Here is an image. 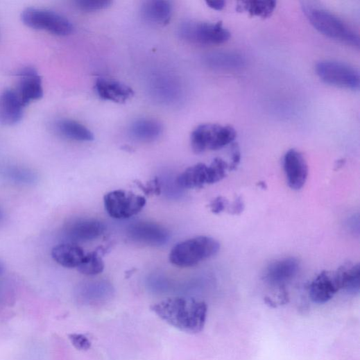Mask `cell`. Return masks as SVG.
<instances>
[{
  "mask_svg": "<svg viewBox=\"0 0 360 360\" xmlns=\"http://www.w3.org/2000/svg\"><path fill=\"white\" fill-rule=\"evenodd\" d=\"M151 308L162 320L189 334L200 332L207 322V303L191 298H169L153 305Z\"/></svg>",
  "mask_w": 360,
  "mask_h": 360,
  "instance_id": "obj_1",
  "label": "cell"
},
{
  "mask_svg": "<svg viewBox=\"0 0 360 360\" xmlns=\"http://www.w3.org/2000/svg\"><path fill=\"white\" fill-rule=\"evenodd\" d=\"M302 10L307 19L322 34L354 46H359V35L334 14L311 3H304Z\"/></svg>",
  "mask_w": 360,
  "mask_h": 360,
  "instance_id": "obj_2",
  "label": "cell"
},
{
  "mask_svg": "<svg viewBox=\"0 0 360 360\" xmlns=\"http://www.w3.org/2000/svg\"><path fill=\"white\" fill-rule=\"evenodd\" d=\"M221 249L215 239L200 236L176 244L169 255L172 264L180 268H190L215 256Z\"/></svg>",
  "mask_w": 360,
  "mask_h": 360,
  "instance_id": "obj_3",
  "label": "cell"
},
{
  "mask_svg": "<svg viewBox=\"0 0 360 360\" xmlns=\"http://www.w3.org/2000/svg\"><path fill=\"white\" fill-rule=\"evenodd\" d=\"M237 137L231 126L217 124H203L198 126L191 136L193 151L199 154L207 150L216 151L232 143Z\"/></svg>",
  "mask_w": 360,
  "mask_h": 360,
  "instance_id": "obj_4",
  "label": "cell"
},
{
  "mask_svg": "<svg viewBox=\"0 0 360 360\" xmlns=\"http://www.w3.org/2000/svg\"><path fill=\"white\" fill-rule=\"evenodd\" d=\"M21 19L27 27L58 36L69 35L74 30L72 24L66 17L44 9L26 8L22 12Z\"/></svg>",
  "mask_w": 360,
  "mask_h": 360,
  "instance_id": "obj_5",
  "label": "cell"
},
{
  "mask_svg": "<svg viewBox=\"0 0 360 360\" xmlns=\"http://www.w3.org/2000/svg\"><path fill=\"white\" fill-rule=\"evenodd\" d=\"M105 209L114 219L124 220L138 214L145 207L146 198L132 191L118 189L104 197Z\"/></svg>",
  "mask_w": 360,
  "mask_h": 360,
  "instance_id": "obj_6",
  "label": "cell"
},
{
  "mask_svg": "<svg viewBox=\"0 0 360 360\" xmlns=\"http://www.w3.org/2000/svg\"><path fill=\"white\" fill-rule=\"evenodd\" d=\"M180 34L188 42L205 45L223 44L231 37L222 22H187L181 26Z\"/></svg>",
  "mask_w": 360,
  "mask_h": 360,
  "instance_id": "obj_7",
  "label": "cell"
},
{
  "mask_svg": "<svg viewBox=\"0 0 360 360\" xmlns=\"http://www.w3.org/2000/svg\"><path fill=\"white\" fill-rule=\"evenodd\" d=\"M316 71L320 78L330 85L350 89L359 88V72L348 65L334 61H324L316 65Z\"/></svg>",
  "mask_w": 360,
  "mask_h": 360,
  "instance_id": "obj_8",
  "label": "cell"
},
{
  "mask_svg": "<svg viewBox=\"0 0 360 360\" xmlns=\"http://www.w3.org/2000/svg\"><path fill=\"white\" fill-rule=\"evenodd\" d=\"M128 234L135 242L152 246H163L169 239V234L164 227L151 222L132 224L128 228Z\"/></svg>",
  "mask_w": 360,
  "mask_h": 360,
  "instance_id": "obj_9",
  "label": "cell"
},
{
  "mask_svg": "<svg viewBox=\"0 0 360 360\" xmlns=\"http://www.w3.org/2000/svg\"><path fill=\"white\" fill-rule=\"evenodd\" d=\"M17 76L19 82L15 91L24 107L43 96L42 78L35 68H24L19 71Z\"/></svg>",
  "mask_w": 360,
  "mask_h": 360,
  "instance_id": "obj_10",
  "label": "cell"
},
{
  "mask_svg": "<svg viewBox=\"0 0 360 360\" xmlns=\"http://www.w3.org/2000/svg\"><path fill=\"white\" fill-rule=\"evenodd\" d=\"M284 170L290 188L300 190L304 187L308 176V166L300 152L290 149L286 153Z\"/></svg>",
  "mask_w": 360,
  "mask_h": 360,
  "instance_id": "obj_11",
  "label": "cell"
},
{
  "mask_svg": "<svg viewBox=\"0 0 360 360\" xmlns=\"http://www.w3.org/2000/svg\"><path fill=\"white\" fill-rule=\"evenodd\" d=\"M24 108L15 89L3 91L0 93V125L13 126L20 123Z\"/></svg>",
  "mask_w": 360,
  "mask_h": 360,
  "instance_id": "obj_12",
  "label": "cell"
},
{
  "mask_svg": "<svg viewBox=\"0 0 360 360\" xmlns=\"http://www.w3.org/2000/svg\"><path fill=\"white\" fill-rule=\"evenodd\" d=\"M341 290L342 288L336 272L323 271L312 282L310 295L314 302L323 304L329 301Z\"/></svg>",
  "mask_w": 360,
  "mask_h": 360,
  "instance_id": "obj_13",
  "label": "cell"
},
{
  "mask_svg": "<svg viewBox=\"0 0 360 360\" xmlns=\"http://www.w3.org/2000/svg\"><path fill=\"white\" fill-rule=\"evenodd\" d=\"M299 270V261L293 257H289L270 264L265 272V280L272 285L282 287L298 274Z\"/></svg>",
  "mask_w": 360,
  "mask_h": 360,
  "instance_id": "obj_14",
  "label": "cell"
},
{
  "mask_svg": "<svg viewBox=\"0 0 360 360\" xmlns=\"http://www.w3.org/2000/svg\"><path fill=\"white\" fill-rule=\"evenodd\" d=\"M106 230L105 225L102 222L94 219H84L69 225L66 234L72 241L87 242L100 237Z\"/></svg>",
  "mask_w": 360,
  "mask_h": 360,
  "instance_id": "obj_15",
  "label": "cell"
},
{
  "mask_svg": "<svg viewBox=\"0 0 360 360\" xmlns=\"http://www.w3.org/2000/svg\"><path fill=\"white\" fill-rule=\"evenodd\" d=\"M94 88L101 98L119 104L125 103L134 95L132 89L128 85L108 79H98Z\"/></svg>",
  "mask_w": 360,
  "mask_h": 360,
  "instance_id": "obj_16",
  "label": "cell"
},
{
  "mask_svg": "<svg viewBox=\"0 0 360 360\" xmlns=\"http://www.w3.org/2000/svg\"><path fill=\"white\" fill-rule=\"evenodd\" d=\"M51 254L56 263L67 268H78L86 255L82 248L71 243L59 244Z\"/></svg>",
  "mask_w": 360,
  "mask_h": 360,
  "instance_id": "obj_17",
  "label": "cell"
},
{
  "mask_svg": "<svg viewBox=\"0 0 360 360\" xmlns=\"http://www.w3.org/2000/svg\"><path fill=\"white\" fill-rule=\"evenodd\" d=\"M178 185L187 189L203 188L209 185V166L198 164L187 169L178 178Z\"/></svg>",
  "mask_w": 360,
  "mask_h": 360,
  "instance_id": "obj_18",
  "label": "cell"
},
{
  "mask_svg": "<svg viewBox=\"0 0 360 360\" xmlns=\"http://www.w3.org/2000/svg\"><path fill=\"white\" fill-rule=\"evenodd\" d=\"M162 124L153 119H140L132 125L130 134L132 137L140 142H151L158 139L162 135Z\"/></svg>",
  "mask_w": 360,
  "mask_h": 360,
  "instance_id": "obj_19",
  "label": "cell"
},
{
  "mask_svg": "<svg viewBox=\"0 0 360 360\" xmlns=\"http://www.w3.org/2000/svg\"><path fill=\"white\" fill-rule=\"evenodd\" d=\"M142 12L144 17L151 22L166 24L171 18L172 6L169 1H148L144 4Z\"/></svg>",
  "mask_w": 360,
  "mask_h": 360,
  "instance_id": "obj_20",
  "label": "cell"
},
{
  "mask_svg": "<svg viewBox=\"0 0 360 360\" xmlns=\"http://www.w3.org/2000/svg\"><path fill=\"white\" fill-rule=\"evenodd\" d=\"M56 128L58 131L67 139L78 142L94 140L93 133L77 121L69 119L61 120L57 123Z\"/></svg>",
  "mask_w": 360,
  "mask_h": 360,
  "instance_id": "obj_21",
  "label": "cell"
},
{
  "mask_svg": "<svg viewBox=\"0 0 360 360\" xmlns=\"http://www.w3.org/2000/svg\"><path fill=\"white\" fill-rule=\"evenodd\" d=\"M341 282L342 290L350 293L359 292L360 268L359 265L348 263L336 271Z\"/></svg>",
  "mask_w": 360,
  "mask_h": 360,
  "instance_id": "obj_22",
  "label": "cell"
},
{
  "mask_svg": "<svg viewBox=\"0 0 360 360\" xmlns=\"http://www.w3.org/2000/svg\"><path fill=\"white\" fill-rule=\"evenodd\" d=\"M205 63L216 69H236L243 66L244 60L238 54L216 53L205 58Z\"/></svg>",
  "mask_w": 360,
  "mask_h": 360,
  "instance_id": "obj_23",
  "label": "cell"
},
{
  "mask_svg": "<svg viewBox=\"0 0 360 360\" xmlns=\"http://www.w3.org/2000/svg\"><path fill=\"white\" fill-rule=\"evenodd\" d=\"M275 1H259V0H246L239 2V11H245L251 17H259L264 19L271 17L276 8Z\"/></svg>",
  "mask_w": 360,
  "mask_h": 360,
  "instance_id": "obj_24",
  "label": "cell"
},
{
  "mask_svg": "<svg viewBox=\"0 0 360 360\" xmlns=\"http://www.w3.org/2000/svg\"><path fill=\"white\" fill-rule=\"evenodd\" d=\"M2 176L10 182L21 185H31L37 180V176L33 171L18 166H6L0 169Z\"/></svg>",
  "mask_w": 360,
  "mask_h": 360,
  "instance_id": "obj_25",
  "label": "cell"
},
{
  "mask_svg": "<svg viewBox=\"0 0 360 360\" xmlns=\"http://www.w3.org/2000/svg\"><path fill=\"white\" fill-rule=\"evenodd\" d=\"M104 249L98 248L85 255V259L78 267V271L87 276H94L101 273L105 270V264L101 256V252Z\"/></svg>",
  "mask_w": 360,
  "mask_h": 360,
  "instance_id": "obj_26",
  "label": "cell"
},
{
  "mask_svg": "<svg viewBox=\"0 0 360 360\" xmlns=\"http://www.w3.org/2000/svg\"><path fill=\"white\" fill-rule=\"evenodd\" d=\"M209 185L221 182L227 175L229 171V165L221 158L215 159L212 164L209 166Z\"/></svg>",
  "mask_w": 360,
  "mask_h": 360,
  "instance_id": "obj_27",
  "label": "cell"
},
{
  "mask_svg": "<svg viewBox=\"0 0 360 360\" xmlns=\"http://www.w3.org/2000/svg\"><path fill=\"white\" fill-rule=\"evenodd\" d=\"M112 4L109 0H78L77 7L85 12H93L110 8Z\"/></svg>",
  "mask_w": 360,
  "mask_h": 360,
  "instance_id": "obj_28",
  "label": "cell"
},
{
  "mask_svg": "<svg viewBox=\"0 0 360 360\" xmlns=\"http://www.w3.org/2000/svg\"><path fill=\"white\" fill-rule=\"evenodd\" d=\"M137 186L147 196L160 195L162 192L161 184L158 178L153 179L146 185L135 181Z\"/></svg>",
  "mask_w": 360,
  "mask_h": 360,
  "instance_id": "obj_29",
  "label": "cell"
},
{
  "mask_svg": "<svg viewBox=\"0 0 360 360\" xmlns=\"http://www.w3.org/2000/svg\"><path fill=\"white\" fill-rule=\"evenodd\" d=\"M211 211L214 214L223 213L228 207V200L223 196H218L209 205Z\"/></svg>",
  "mask_w": 360,
  "mask_h": 360,
  "instance_id": "obj_30",
  "label": "cell"
},
{
  "mask_svg": "<svg viewBox=\"0 0 360 360\" xmlns=\"http://www.w3.org/2000/svg\"><path fill=\"white\" fill-rule=\"evenodd\" d=\"M73 345L78 349H87L90 346V342L86 337L79 334H72L69 336Z\"/></svg>",
  "mask_w": 360,
  "mask_h": 360,
  "instance_id": "obj_31",
  "label": "cell"
},
{
  "mask_svg": "<svg viewBox=\"0 0 360 360\" xmlns=\"http://www.w3.org/2000/svg\"><path fill=\"white\" fill-rule=\"evenodd\" d=\"M232 160L229 165V171H234L238 167L241 162V152L237 144H234L232 148Z\"/></svg>",
  "mask_w": 360,
  "mask_h": 360,
  "instance_id": "obj_32",
  "label": "cell"
},
{
  "mask_svg": "<svg viewBox=\"0 0 360 360\" xmlns=\"http://www.w3.org/2000/svg\"><path fill=\"white\" fill-rule=\"evenodd\" d=\"M244 202L241 196H237L230 207V212L232 215H240L244 210Z\"/></svg>",
  "mask_w": 360,
  "mask_h": 360,
  "instance_id": "obj_33",
  "label": "cell"
},
{
  "mask_svg": "<svg viewBox=\"0 0 360 360\" xmlns=\"http://www.w3.org/2000/svg\"><path fill=\"white\" fill-rule=\"evenodd\" d=\"M207 4L212 9L221 11L224 9L226 3L223 0H218V1H208Z\"/></svg>",
  "mask_w": 360,
  "mask_h": 360,
  "instance_id": "obj_34",
  "label": "cell"
},
{
  "mask_svg": "<svg viewBox=\"0 0 360 360\" xmlns=\"http://www.w3.org/2000/svg\"><path fill=\"white\" fill-rule=\"evenodd\" d=\"M5 219V214L1 207H0V225H1Z\"/></svg>",
  "mask_w": 360,
  "mask_h": 360,
  "instance_id": "obj_35",
  "label": "cell"
},
{
  "mask_svg": "<svg viewBox=\"0 0 360 360\" xmlns=\"http://www.w3.org/2000/svg\"><path fill=\"white\" fill-rule=\"evenodd\" d=\"M344 163H345V160H341L338 161V162H337V164H336V170H337V169H339L340 168H341L342 166H343Z\"/></svg>",
  "mask_w": 360,
  "mask_h": 360,
  "instance_id": "obj_36",
  "label": "cell"
},
{
  "mask_svg": "<svg viewBox=\"0 0 360 360\" xmlns=\"http://www.w3.org/2000/svg\"><path fill=\"white\" fill-rule=\"evenodd\" d=\"M259 187L262 188V189H266L267 188V185L266 184V182H260L259 184Z\"/></svg>",
  "mask_w": 360,
  "mask_h": 360,
  "instance_id": "obj_37",
  "label": "cell"
},
{
  "mask_svg": "<svg viewBox=\"0 0 360 360\" xmlns=\"http://www.w3.org/2000/svg\"><path fill=\"white\" fill-rule=\"evenodd\" d=\"M3 268H3V266L2 263L0 262V275H1L2 273L3 272Z\"/></svg>",
  "mask_w": 360,
  "mask_h": 360,
  "instance_id": "obj_38",
  "label": "cell"
}]
</instances>
